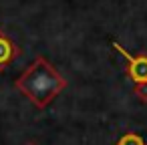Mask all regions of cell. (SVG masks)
I'll return each instance as SVG.
<instances>
[{
	"label": "cell",
	"instance_id": "6da1fadb",
	"mask_svg": "<svg viewBox=\"0 0 147 145\" xmlns=\"http://www.w3.org/2000/svg\"><path fill=\"white\" fill-rule=\"evenodd\" d=\"M14 87L38 109H45L67 87L65 77L45 57H36L32 65L14 81Z\"/></svg>",
	"mask_w": 147,
	"mask_h": 145
},
{
	"label": "cell",
	"instance_id": "7a4b0ae2",
	"mask_svg": "<svg viewBox=\"0 0 147 145\" xmlns=\"http://www.w3.org/2000/svg\"><path fill=\"white\" fill-rule=\"evenodd\" d=\"M113 49L125 57L127 61V77L137 85V83H145L147 81V55L145 53H139V55H131L127 53L119 42H113Z\"/></svg>",
	"mask_w": 147,
	"mask_h": 145
},
{
	"label": "cell",
	"instance_id": "3957f363",
	"mask_svg": "<svg viewBox=\"0 0 147 145\" xmlns=\"http://www.w3.org/2000/svg\"><path fill=\"white\" fill-rule=\"evenodd\" d=\"M18 55H20L18 45H16L4 30H0V73H2Z\"/></svg>",
	"mask_w": 147,
	"mask_h": 145
},
{
	"label": "cell",
	"instance_id": "277c9868",
	"mask_svg": "<svg viewBox=\"0 0 147 145\" xmlns=\"http://www.w3.org/2000/svg\"><path fill=\"white\" fill-rule=\"evenodd\" d=\"M115 145H147V143H145V139H143L139 133L129 131V133L121 135V137L117 139V143H115Z\"/></svg>",
	"mask_w": 147,
	"mask_h": 145
},
{
	"label": "cell",
	"instance_id": "5b68a950",
	"mask_svg": "<svg viewBox=\"0 0 147 145\" xmlns=\"http://www.w3.org/2000/svg\"><path fill=\"white\" fill-rule=\"evenodd\" d=\"M133 93H135V97H137L141 103H147V81H145V83H137V85L133 87Z\"/></svg>",
	"mask_w": 147,
	"mask_h": 145
},
{
	"label": "cell",
	"instance_id": "8992f818",
	"mask_svg": "<svg viewBox=\"0 0 147 145\" xmlns=\"http://www.w3.org/2000/svg\"><path fill=\"white\" fill-rule=\"evenodd\" d=\"M26 145H36V143H32V141H30V143H26Z\"/></svg>",
	"mask_w": 147,
	"mask_h": 145
}]
</instances>
